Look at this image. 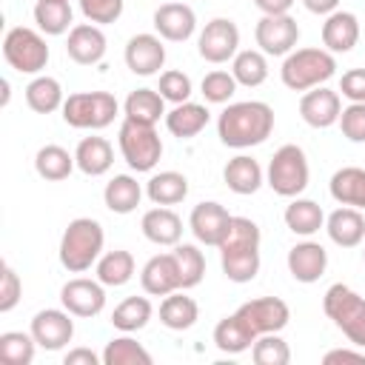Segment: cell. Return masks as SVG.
<instances>
[{"mask_svg": "<svg viewBox=\"0 0 365 365\" xmlns=\"http://www.w3.org/2000/svg\"><path fill=\"white\" fill-rule=\"evenodd\" d=\"M97 279L106 285V288H120L125 285L131 277H134V254L125 251V248H114V251H106L97 265Z\"/></svg>", "mask_w": 365, "mask_h": 365, "instance_id": "74e56055", "label": "cell"}, {"mask_svg": "<svg viewBox=\"0 0 365 365\" xmlns=\"http://www.w3.org/2000/svg\"><path fill=\"white\" fill-rule=\"evenodd\" d=\"M117 145H120V154L128 163V168L137 174L154 171L160 157H163V140H160L157 128L148 123H137V120L123 117L120 131H117Z\"/></svg>", "mask_w": 365, "mask_h": 365, "instance_id": "5b68a950", "label": "cell"}, {"mask_svg": "<svg viewBox=\"0 0 365 365\" xmlns=\"http://www.w3.org/2000/svg\"><path fill=\"white\" fill-rule=\"evenodd\" d=\"M74 314L66 308H43L31 317V336L46 351H60L74 339Z\"/></svg>", "mask_w": 365, "mask_h": 365, "instance_id": "5bb4252c", "label": "cell"}, {"mask_svg": "<svg viewBox=\"0 0 365 365\" xmlns=\"http://www.w3.org/2000/svg\"><path fill=\"white\" fill-rule=\"evenodd\" d=\"M63 362L66 365H100L103 354H94L91 348H71V351H66Z\"/></svg>", "mask_w": 365, "mask_h": 365, "instance_id": "f5cc1de1", "label": "cell"}, {"mask_svg": "<svg viewBox=\"0 0 365 365\" xmlns=\"http://www.w3.org/2000/svg\"><path fill=\"white\" fill-rule=\"evenodd\" d=\"M108 40L103 34V29L97 23H77L68 31L66 40V54L77 63V66H97L106 57Z\"/></svg>", "mask_w": 365, "mask_h": 365, "instance_id": "e0dca14e", "label": "cell"}, {"mask_svg": "<svg viewBox=\"0 0 365 365\" xmlns=\"http://www.w3.org/2000/svg\"><path fill=\"white\" fill-rule=\"evenodd\" d=\"M342 137H348L351 143H365V103H348L339 114Z\"/></svg>", "mask_w": 365, "mask_h": 365, "instance_id": "681fc988", "label": "cell"}, {"mask_svg": "<svg viewBox=\"0 0 365 365\" xmlns=\"http://www.w3.org/2000/svg\"><path fill=\"white\" fill-rule=\"evenodd\" d=\"M257 334L240 319V314H228L222 317L217 325H214V345L222 351V354H242V351H251Z\"/></svg>", "mask_w": 365, "mask_h": 365, "instance_id": "4dcf8cb0", "label": "cell"}, {"mask_svg": "<svg viewBox=\"0 0 365 365\" xmlns=\"http://www.w3.org/2000/svg\"><path fill=\"white\" fill-rule=\"evenodd\" d=\"M174 259H177V271H180V288H197L205 277V257L194 242H177L174 245Z\"/></svg>", "mask_w": 365, "mask_h": 365, "instance_id": "60d3db41", "label": "cell"}, {"mask_svg": "<svg viewBox=\"0 0 365 365\" xmlns=\"http://www.w3.org/2000/svg\"><path fill=\"white\" fill-rule=\"evenodd\" d=\"M143 237L154 245H177L182 240V220L171 205H154L140 220Z\"/></svg>", "mask_w": 365, "mask_h": 365, "instance_id": "7402d4cb", "label": "cell"}, {"mask_svg": "<svg viewBox=\"0 0 365 365\" xmlns=\"http://www.w3.org/2000/svg\"><path fill=\"white\" fill-rule=\"evenodd\" d=\"M362 259H365V248H362Z\"/></svg>", "mask_w": 365, "mask_h": 365, "instance_id": "6f0895ef", "label": "cell"}, {"mask_svg": "<svg viewBox=\"0 0 365 365\" xmlns=\"http://www.w3.org/2000/svg\"><path fill=\"white\" fill-rule=\"evenodd\" d=\"M0 88H3V97H0V106H9V97H11V86H9V80H0Z\"/></svg>", "mask_w": 365, "mask_h": 365, "instance_id": "9f6ffc18", "label": "cell"}, {"mask_svg": "<svg viewBox=\"0 0 365 365\" xmlns=\"http://www.w3.org/2000/svg\"><path fill=\"white\" fill-rule=\"evenodd\" d=\"M308 180H311V168H308L305 151L294 143L279 145L268 163V171H265V182L271 185V191L291 200L308 188Z\"/></svg>", "mask_w": 365, "mask_h": 365, "instance_id": "52a82bcc", "label": "cell"}, {"mask_svg": "<svg viewBox=\"0 0 365 365\" xmlns=\"http://www.w3.org/2000/svg\"><path fill=\"white\" fill-rule=\"evenodd\" d=\"M334 74H336V57L328 48H317V46L294 48L291 54H285L279 68V80L291 91H308L325 86Z\"/></svg>", "mask_w": 365, "mask_h": 365, "instance_id": "3957f363", "label": "cell"}, {"mask_svg": "<svg viewBox=\"0 0 365 365\" xmlns=\"http://www.w3.org/2000/svg\"><path fill=\"white\" fill-rule=\"evenodd\" d=\"M322 48H328L331 54H348L356 43H359V20L354 11L336 9L325 17L322 23Z\"/></svg>", "mask_w": 365, "mask_h": 365, "instance_id": "ffe728a7", "label": "cell"}, {"mask_svg": "<svg viewBox=\"0 0 365 365\" xmlns=\"http://www.w3.org/2000/svg\"><path fill=\"white\" fill-rule=\"evenodd\" d=\"M208 120H211L208 108H205L202 103H191V100L177 103L171 111H165V128H168L174 137H180V140L197 137V134L208 125Z\"/></svg>", "mask_w": 365, "mask_h": 365, "instance_id": "4316f807", "label": "cell"}, {"mask_svg": "<svg viewBox=\"0 0 365 365\" xmlns=\"http://www.w3.org/2000/svg\"><path fill=\"white\" fill-rule=\"evenodd\" d=\"M302 6H305L311 14H322V17H328L331 11L339 9V0H302Z\"/></svg>", "mask_w": 365, "mask_h": 365, "instance_id": "11a10c76", "label": "cell"}, {"mask_svg": "<svg viewBox=\"0 0 365 365\" xmlns=\"http://www.w3.org/2000/svg\"><path fill=\"white\" fill-rule=\"evenodd\" d=\"M231 220H234V214H228L225 205H220V202H214V200H202V202H197V205L191 208V214H188V228H191V234L197 237V242L220 248V242L225 240V234H228V228H231Z\"/></svg>", "mask_w": 365, "mask_h": 365, "instance_id": "4fadbf2b", "label": "cell"}, {"mask_svg": "<svg viewBox=\"0 0 365 365\" xmlns=\"http://www.w3.org/2000/svg\"><path fill=\"white\" fill-rule=\"evenodd\" d=\"M237 86H240V83L234 80V74H231V71H222V68H214V71H208V74L202 77V83H200L205 103H214V106H222V103H228V100L234 97Z\"/></svg>", "mask_w": 365, "mask_h": 365, "instance_id": "f6af8a7d", "label": "cell"}, {"mask_svg": "<svg viewBox=\"0 0 365 365\" xmlns=\"http://www.w3.org/2000/svg\"><path fill=\"white\" fill-rule=\"evenodd\" d=\"M154 31L168 43H185L197 31V14L188 3H163L154 11Z\"/></svg>", "mask_w": 365, "mask_h": 365, "instance_id": "ac0fdd59", "label": "cell"}, {"mask_svg": "<svg viewBox=\"0 0 365 365\" xmlns=\"http://www.w3.org/2000/svg\"><path fill=\"white\" fill-rule=\"evenodd\" d=\"M339 114H342V97L328 86L308 88L299 97V117L311 128H331L334 123H339Z\"/></svg>", "mask_w": 365, "mask_h": 365, "instance_id": "2e32d148", "label": "cell"}, {"mask_svg": "<svg viewBox=\"0 0 365 365\" xmlns=\"http://www.w3.org/2000/svg\"><path fill=\"white\" fill-rule=\"evenodd\" d=\"M328 191L339 205H351L362 211L365 208V168L359 165L336 168L328 182Z\"/></svg>", "mask_w": 365, "mask_h": 365, "instance_id": "83f0119b", "label": "cell"}, {"mask_svg": "<svg viewBox=\"0 0 365 365\" xmlns=\"http://www.w3.org/2000/svg\"><path fill=\"white\" fill-rule=\"evenodd\" d=\"M325 268H328V251H325V245H319V242H314L308 237L288 251V271L302 285L317 282L325 274Z\"/></svg>", "mask_w": 365, "mask_h": 365, "instance_id": "d6986e66", "label": "cell"}, {"mask_svg": "<svg viewBox=\"0 0 365 365\" xmlns=\"http://www.w3.org/2000/svg\"><path fill=\"white\" fill-rule=\"evenodd\" d=\"M151 314H154V305L148 297H125L111 311V325L123 334H134V331H143L148 325Z\"/></svg>", "mask_w": 365, "mask_h": 365, "instance_id": "ab89813d", "label": "cell"}, {"mask_svg": "<svg viewBox=\"0 0 365 365\" xmlns=\"http://www.w3.org/2000/svg\"><path fill=\"white\" fill-rule=\"evenodd\" d=\"M20 297H23V279H20V274L9 262H3V268H0V314L14 311L17 302H20Z\"/></svg>", "mask_w": 365, "mask_h": 365, "instance_id": "c3c4849f", "label": "cell"}, {"mask_svg": "<svg viewBox=\"0 0 365 365\" xmlns=\"http://www.w3.org/2000/svg\"><path fill=\"white\" fill-rule=\"evenodd\" d=\"M71 20H74V11L68 0H37L34 3V23L48 37H60L71 31Z\"/></svg>", "mask_w": 365, "mask_h": 365, "instance_id": "8d00e7d4", "label": "cell"}, {"mask_svg": "<svg viewBox=\"0 0 365 365\" xmlns=\"http://www.w3.org/2000/svg\"><path fill=\"white\" fill-rule=\"evenodd\" d=\"M77 3H80L83 17L88 23H97V26L117 23L123 14V6H125V0H77Z\"/></svg>", "mask_w": 365, "mask_h": 365, "instance_id": "7dc6e473", "label": "cell"}, {"mask_svg": "<svg viewBox=\"0 0 365 365\" xmlns=\"http://www.w3.org/2000/svg\"><path fill=\"white\" fill-rule=\"evenodd\" d=\"M60 302L68 314H74L80 319H91V317L103 314V308H106V285L100 279L74 277L60 288Z\"/></svg>", "mask_w": 365, "mask_h": 365, "instance_id": "7c38bea8", "label": "cell"}, {"mask_svg": "<svg viewBox=\"0 0 365 365\" xmlns=\"http://www.w3.org/2000/svg\"><path fill=\"white\" fill-rule=\"evenodd\" d=\"M151 354L128 334L114 336L103 348V365H151Z\"/></svg>", "mask_w": 365, "mask_h": 365, "instance_id": "b9f144b4", "label": "cell"}, {"mask_svg": "<svg viewBox=\"0 0 365 365\" xmlns=\"http://www.w3.org/2000/svg\"><path fill=\"white\" fill-rule=\"evenodd\" d=\"M74 160L86 177H103L114 165V148L106 137H83L74 148Z\"/></svg>", "mask_w": 365, "mask_h": 365, "instance_id": "d4e9b609", "label": "cell"}, {"mask_svg": "<svg viewBox=\"0 0 365 365\" xmlns=\"http://www.w3.org/2000/svg\"><path fill=\"white\" fill-rule=\"evenodd\" d=\"M325 365H342V362H354V365H365V351H354V348H334L322 356Z\"/></svg>", "mask_w": 365, "mask_h": 365, "instance_id": "816d5d0a", "label": "cell"}, {"mask_svg": "<svg viewBox=\"0 0 365 365\" xmlns=\"http://www.w3.org/2000/svg\"><path fill=\"white\" fill-rule=\"evenodd\" d=\"M274 108L262 100L228 103L217 117V137L228 148H251L271 137Z\"/></svg>", "mask_w": 365, "mask_h": 365, "instance_id": "6da1fadb", "label": "cell"}, {"mask_svg": "<svg viewBox=\"0 0 365 365\" xmlns=\"http://www.w3.org/2000/svg\"><path fill=\"white\" fill-rule=\"evenodd\" d=\"M282 220H285L288 231L297 237H314L319 228H325V211L319 208V202H314L308 197H291Z\"/></svg>", "mask_w": 365, "mask_h": 365, "instance_id": "484cf974", "label": "cell"}, {"mask_svg": "<svg viewBox=\"0 0 365 365\" xmlns=\"http://www.w3.org/2000/svg\"><path fill=\"white\" fill-rule=\"evenodd\" d=\"M339 91L348 103H365V68H348L339 77Z\"/></svg>", "mask_w": 365, "mask_h": 365, "instance_id": "f907efd6", "label": "cell"}, {"mask_svg": "<svg viewBox=\"0 0 365 365\" xmlns=\"http://www.w3.org/2000/svg\"><path fill=\"white\" fill-rule=\"evenodd\" d=\"M37 339L23 331H3L0 334V359L6 365H31L34 351H37Z\"/></svg>", "mask_w": 365, "mask_h": 365, "instance_id": "7bdbcfd3", "label": "cell"}, {"mask_svg": "<svg viewBox=\"0 0 365 365\" xmlns=\"http://www.w3.org/2000/svg\"><path fill=\"white\" fill-rule=\"evenodd\" d=\"M197 51L205 63L222 66L228 60H234V54L240 51V29L231 17H214L205 23V29L197 37Z\"/></svg>", "mask_w": 365, "mask_h": 365, "instance_id": "9c48e42d", "label": "cell"}, {"mask_svg": "<svg viewBox=\"0 0 365 365\" xmlns=\"http://www.w3.org/2000/svg\"><path fill=\"white\" fill-rule=\"evenodd\" d=\"M23 91H26V106L37 114H51V111L63 108V103H66L60 80L48 77V74H34V80Z\"/></svg>", "mask_w": 365, "mask_h": 365, "instance_id": "1f68e13d", "label": "cell"}, {"mask_svg": "<svg viewBox=\"0 0 365 365\" xmlns=\"http://www.w3.org/2000/svg\"><path fill=\"white\" fill-rule=\"evenodd\" d=\"M237 314H240V319L257 336H262V334H279L288 325V319H291V308L279 297H257V299H248V302H242L237 308Z\"/></svg>", "mask_w": 365, "mask_h": 365, "instance_id": "8fae6325", "label": "cell"}, {"mask_svg": "<svg viewBox=\"0 0 365 365\" xmlns=\"http://www.w3.org/2000/svg\"><path fill=\"white\" fill-rule=\"evenodd\" d=\"M259 248H220L222 274L237 285L251 282L259 274Z\"/></svg>", "mask_w": 365, "mask_h": 365, "instance_id": "d590c367", "label": "cell"}, {"mask_svg": "<svg viewBox=\"0 0 365 365\" xmlns=\"http://www.w3.org/2000/svg\"><path fill=\"white\" fill-rule=\"evenodd\" d=\"M222 180H225V185H228V191H234V194H240V197H248V194H257L259 185L265 182V171H262V165H259L254 157L237 154V157H231V160L225 163Z\"/></svg>", "mask_w": 365, "mask_h": 365, "instance_id": "cb8c5ba5", "label": "cell"}, {"mask_svg": "<svg viewBox=\"0 0 365 365\" xmlns=\"http://www.w3.org/2000/svg\"><path fill=\"white\" fill-rule=\"evenodd\" d=\"M143 200V185L131 174H114L103 188V202L114 214H131L137 211Z\"/></svg>", "mask_w": 365, "mask_h": 365, "instance_id": "f546056e", "label": "cell"}, {"mask_svg": "<svg viewBox=\"0 0 365 365\" xmlns=\"http://www.w3.org/2000/svg\"><path fill=\"white\" fill-rule=\"evenodd\" d=\"M294 3H297V0H254V6H257L262 14H288Z\"/></svg>", "mask_w": 365, "mask_h": 365, "instance_id": "db71d44e", "label": "cell"}, {"mask_svg": "<svg viewBox=\"0 0 365 365\" xmlns=\"http://www.w3.org/2000/svg\"><path fill=\"white\" fill-rule=\"evenodd\" d=\"M103 245H106V231L94 217H77L66 225L63 237H60V265L68 274H83L91 265H97V259L103 257Z\"/></svg>", "mask_w": 365, "mask_h": 365, "instance_id": "7a4b0ae2", "label": "cell"}, {"mask_svg": "<svg viewBox=\"0 0 365 365\" xmlns=\"http://www.w3.org/2000/svg\"><path fill=\"white\" fill-rule=\"evenodd\" d=\"M325 231L334 245L339 248H356L365 242V214L359 208L342 205L325 217Z\"/></svg>", "mask_w": 365, "mask_h": 365, "instance_id": "603a6c76", "label": "cell"}, {"mask_svg": "<svg viewBox=\"0 0 365 365\" xmlns=\"http://www.w3.org/2000/svg\"><path fill=\"white\" fill-rule=\"evenodd\" d=\"M145 194L154 205H177L188 197V177L180 171H157L145 182Z\"/></svg>", "mask_w": 365, "mask_h": 365, "instance_id": "836d02e7", "label": "cell"}, {"mask_svg": "<svg viewBox=\"0 0 365 365\" xmlns=\"http://www.w3.org/2000/svg\"><path fill=\"white\" fill-rule=\"evenodd\" d=\"M231 74L240 86L245 88H257L268 80V54H262L259 48H245L237 51L231 60Z\"/></svg>", "mask_w": 365, "mask_h": 365, "instance_id": "f35d334b", "label": "cell"}, {"mask_svg": "<svg viewBox=\"0 0 365 365\" xmlns=\"http://www.w3.org/2000/svg\"><path fill=\"white\" fill-rule=\"evenodd\" d=\"M63 120L71 128H91L100 131L114 123L120 103L111 91H74L63 103Z\"/></svg>", "mask_w": 365, "mask_h": 365, "instance_id": "8992f818", "label": "cell"}, {"mask_svg": "<svg viewBox=\"0 0 365 365\" xmlns=\"http://www.w3.org/2000/svg\"><path fill=\"white\" fill-rule=\"evenodd\" d=\"M325 317L356 345L365 348V297L345 282H334L322 297Z\"/></svg>", "mask_w": 365, "mask_h": 365, "instance_id": "277c9868", "label": "cell"}, {"mask_svg": "<svg viewBox=\"0 0 365 365\" xmlns=\"http://www.w3.org/2000/svg\"><path fill=\"white\" fill-rule=\"evenodd\" d=\"M251 359L257 365H288L291 362V348L279 334H262L251 345Z\"/></svg>", "mask_w": 365, "mask_h": 365, "instance_id": "ee69618b", "label": "cell"}, {"mask_svg": "<svg viewBox=\"0 0 365 365\" xmlns=\"http://www.w3.org/2000/svg\"><path fill=\"white\" fill-rule=\"evenodd\" d=\"M197 319H200V305L182 288L163 297V302H160V322L168 331H188Z\"/></svg>", "mask_w": 365, "mask_h": 365, "instance_id": "f1b7e54d", "label": "cell"}, {"mask_svg": "<svg viewBox=\"0 0 365 365\" xmlns=\"http://www.w3.org/2000/svg\"><path fill=\"white\" fill-rule=\"evenodd\" d=\"M74 168H77L74 154H68V148H63V145H57V143H48V145H43V148H37V154H34V171H37L43 180H48V182L66 180Z\"/></svg>", "mask_w": 365, "mask_h": 365, "instance_id": "e575fe53", "label": "cell"}, {"mask_svg": "<svg viewBox=\"0 0 365 365\" xmlns=\"http://www.w3.org/2000/svg\"><path fill=\"white\" fill-rule=\"evenodd\" d=\"M140 285L148 297H165L171 291H180V271L174 254H154L140 271Z\"/></svg>", "mask_w": 365, "mask_h": 365, "instance_id": "44dd1931", "label": "cell"}, {"mask_svg": "<svg viewBox=\"0 0 365 365\" xmlns=\"http://www.w3.org/2000/svg\"><path fill=\"white\" fill-rule=\"evenodd\" d=\"M3 57L20 74H40L48 66V46L40 29L11 26L3 37Z\"/></svg>", "mask_w": 365, "mask_h": 365, "instance_id": "ba28073f", "label": "cell"}, {"mask_svg": "<svg viewBox=\"0 0 365 365\" xmlns=\"http://www.w3.org/2000/svg\"><path fill=\"white\" fill-rule=\"evenodd\" d=\"M123 117L125 120H137V123H148L157 125L160 117H165V100L157 88H134L125 103H123Z\"/></svg>", "mask_w": 365, "mask_h": 365, "instance_id": "d6a6232c", "label": "cell"}, {"mask_svg": "<svg viewBox=\"0 0 365 365\" xmlns=\"http://www.w3.org/2000/svg\"><path fill=\"white\" fill-rule=\"evenodd\" d=\"M157 91L163 94L165 103H185L191 97V77L185 71H177V68H168L160 74V86Z\"/></svg>", "mask_w": 365, "mask_h": 365, "instance_id": "bcb514c9", "label": "cell"}, {"mask_svg": "<svg viewBox=\"0 0 365 365\" xmlns=\"http://www.w3.org/2000/svg\"><path fill=\"white\" fill-rule=\"evenodd\" d=\"M254 40L262 54L268 57H285L297 48L299 26L291 14H262L254 26Z\"/></svg>", "mask_w": 365, "mask_h": 365, "instance_id": "30bf717a", "label": "cell"}, {"mask_svg": "<svg viewBox=\"0 0 365 365\" xmlns=\"http://www.w3.org/2000/svg\"><path fill=\"white\" fill-rule=\"evenodd\" d=\"M123 57H125V66H128L131 74H140V77L160 74V68L165 66L163 37L160 34H151V31H140V34L128 37Z\"/></svg>", "mask_w": 365, "mask_h": 365, "instance_id": "9a60e30c", "label": "cell"}]
</instances>
